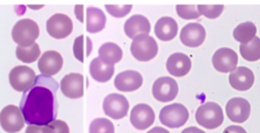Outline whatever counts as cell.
I'll return each instance as SVG.
<instances>
[{"label":"cell","mask_w":260,"mask_h":133,"mask_svg":"<svg viewBox=\"0 0 260 133\" xmlns=\"http://www.w3.org/2000/svg\"><path fill=\"white\" fill-rule=\"evenodd\" d=\"M43 133H70V130L64 121L54 120L50 124L43 126Z\"/></svg>","instance_id":"32"},{"label":"cell","mask_w":260,"mask_h":133,"mask_svg":"<svg viewBox=\"0 0 260 133\" xmlns=\"http://www.w3.org/2000/svg\"><path fill=\"white\" fill-rule=\"evenodd\" d=\"M132 56L138 61H149L153 59L158 51L155 40L150 36L136 37L130 46Z\"/></svg>","instance_id":"5"},{"label":"cell","mask_w":260,"mask_h":133,"mask_svg":"<svg viewBox=\"0 0 260 133\" xmlns=\"http://www.w3.org/2000/svg\"><path fill=\"white\" fill-rule=\"evenodd\" d=\"M114 65L106 64L100 57L91 60L89 64V73L91 77L99 82H107L114 75Z\"/></svg>","instance_id":"22"},{"label":"cell","mask_w":260,"mask_h":133,"mask_svg":"<svg viewBox=\"0 0 260 133\" xmlns=\"http://www.w3.org/2000/svg\"><path fill=\"white\" fill-rule=\"evenodd\" d=\"M143 82L141 74L134 70H126L120 72L114 80L115 87L120 91H134L138 89Z\"/></svg>","instance_id":"17"},{"label":"cell","mask_w":260,"mask_h":133,"mask_svg":"<svg viewBox=\"0 0 260 133\" xmlns=\"http://www.w3.org/2000/svg\"><path fill=\"white\" fill-rule=\"evenodd\" d=\"M197 123L206 129H215L223 122V113L219 105L207 102L201 105L195 114Z\"/></svg>","instance_id":"3"},{"label":"cell","mask_w":260,"mask_h":133,"mask_svg":"<svg viewBox=\"0 0 260 133\" xmlns=\"http://www.w3.org/2000/svg\"><path fill=\"white\" fill-rule=\"evenodd\" d=\"M48 34L54 39H65L73 29V23L71 18L63 13H56L52 15L46 24Z\"/></svg>","instance_id":"8"},{"label":"cell","mask_w":260,"mask_h":133,"mask_svg":"<svg viewBox=\"0 0 260 133\" xmlns=\"http://www.w3.org/2000/svg\"><path fill=\"white\" fill-rule=\"evenodd\" d=\"M0 125L7 133H16L24 126V118L20 109L14 105L4 107L0 112Z\"/></svg>","instance_id":"7"},{"label":"cell","mask_w":260,"mask_h":133,"mask_svg":"<svg viewBox=\"0 0 260 133\" xmlns=\"http://www.w3.org/2000/svg\"><path fill=\"white\" fill-rule=\"evenodd\" d=\"M63 66V58L56 51L45 52L38 62V68L41 74L45 76H53L57 74Z\"/></svg>","instance_id":"15"},{"label":"cell","mask_w":260,"mask_h":133,"mask_svg":"<svg viewBox=\"0 0 260 133\" xmlns=\"http://www.w3.org/2000/svg\"><path fill=\"white\" fill-rule=\"evenodd\" d=\"M155 36L164 42L173 40L178 34V24L176 20L169 16L160 17L154 25Z\"/></svg>","instance_id":"21"},{"label":"cell","mask_w":260,"mask_h":133,"mask_svg":"<svg viewBox=\"0 0 260 133\" xmlns=\"http://www.w3.org/2000/svg\"><path fill=\"white\" fill-rule=\"evenodd\" d=\"M226 116L232 122L244 123L251 113L250 103L243 97H233L225 106Z\"/></svg>","instance_id":"11"},{"label":"cell","mask_w":260,"mask_h":133,"mask_svg":"<svg viewBox=\"0 0 260 133\" xmlns=\"http://www.w3.org/2000/svg\"><path fill=\"white\" fill-rule=\"evenodd\" d=\"M154 112L146 104H138L133 107L130 113V122L138 130H144L150 127L154 122Z\"/></svg>","instance_id":"13"},{"label":"cell","mask_w":260,"mask_h":133,"mask_svg":"<svg viewBox=\"0 0 260 133\" xmlns=\"http://www.w3.org/2000/svg\"><path fill=\"white\" fill-rule=\"evenodd\" d=\"M25 133H43V126L28 125L25 129Z\"/></svg>","instance_id":"35"},{"label":"cell","mask_w":260,"mask_h":133,"mask_svg":"<svg viewBox=\"0 0 260 133\" xmlns=\"http://www.w3.org/2000/svg\"><path fill=\"white\" fill-rule=\"evenodd\" d=\"M177 14L183 19H195L201 14L195 5H177Z\"/></svg>","instance_id":"30"},{"label":"cell","mask_w":260,"mask_h":133,"mask_svg":"<svg viewBox=\"0 0 260 133\" xmlns=\"http://www.w3.org/2000/svg\"><path fill=\"white\" fill-rule=\"evenodd\" d=\"M106 9L114 17H123L130 12L132 5H106Z\"/></svg>","instance_id":"33"},{"label":"cell","mask_w":260,"mask_h":133,"mask_svg":"<svg viewBox=\"0 0 260 133\" xmlns=\"http://www.w3.org/2000/svg\"><path fill=\"white\" fill-rule=\"evenodd\" d=\"M58 87L59 83L51 76H37L35 84L23 92L19 105L26 124L46 126L56 120Z\"/></svg>","instance_id":"1"},{"label":"cell","mask_w":260,"mask_h":133,"mask_svg":"<svg viewBox=\"0 0 260 133\" xmlns=\"http://www.w3.org/2000/svg\"><path fill=\"white\" fill-rule=\"evenodd\" d=\"M230 84L233 88L239 91H245L252 87L254 83V74L251 69L240 66L230 73Z\"/></svg>","instance_id":"18"},{"label":"cell","mask_w":260,"mask_h":133,"mask_svg":"<svg viewBox=\"0 0 260 133\" xmlns=\"http://www.w3.org/2000/svg\"><path fill=\"white\" fill-rule=\"evenodd\" d=\"M166 67L171 75L182 77L190 71L191 60L183 53H174L168 58Z\"/></svg>","instance_id":"20"},{"label":"cell","mask_w":260,"mask_h":133,"mask_svg":"<svg viewBox=\"0 0 260 133\" xmlns=\"http://www.w3.org/2000/svg\"><path fill=\"white\" fill-rule=\"evenodd\" d=\"M256 32H257L256 25L251 21H246V22L240 23L234 29L233 35L236 41L240 42L241 44H247L256 37Z\"/></svg>","instance_id":"25"},{"label":"cell","mask_w":260,"mask_h":133,"mask_svg":"<svg viewBox=\"0 0 260 133\" xmlns=\"http://www.w3.org/2000/svg\"><path fill=\"white\" fill-rule=\"evenodd\" d=\"M178 91L179 87L177 81L168 76L157 78L152 85V95L161 103L173 101L177 96Z\"/></svg>","instance_id":"10"},{"label":"cell","mask_w":260,"mask_h":133,"mask_svg":"<svg viewBox=\"0 0 260 133\" xmlns=\"http://www.w3.org/2000/svg\"><path fill=\"white\" fill-rule=\"evenodd\" d=\"M205 36V28L200 23L191 22L182 28L180 32V40L185 46L196 48L203 44Z\"/></svg>","instance_id":"14"},{"label":"cell","mask_w":260,"mask_h":133,"mask_svg":"<svg viewBox=\"0 0 260 133\" xmlns=\"http://www.w3.org/2000/svg\"><path fill=\"white\" fill-rule=\"evenodd\" d=\"M89 133H115V128L109 119L98 118L90 123Z\"/></svg>","instance_id":"29"},{"label":"cell","mask_w":260,"mask_h":133,"mask_svg":"<svg viewBox=\"0 0 260 133\" xmlns=\"http://www.w3.org/2000/svg\"><path fill=\"white\" fill-rule=\"evenodd\" d=\"M106 25L105 13L96 7H88L86 9V30L88 32H99Z\"/></svg>","instance_id":"23"},{"label":"cell","mask_w":260,"mask_h":133,"mask_svg":"<svg viewBox=\"0 0 260 133\" xmlns=\"http://www.w3.org/2000/svg\"><path fill=\"white\" fill-rule=\"evenodd\" d=\"M122 49L114 43H105L99 49V57L109 65L118 63L122 59Z\"/></svg>","instance_id":"24"},{"label":"cell","mask_w":260,"mask_h":133,"mask_svg":"<svg viewBox=\"0 0 260 133\" xmlns=\"http://www.w3.org/2000/svg\"><path fill=\"white\" fill-rule=\"evenodd\" d=\"M197 9L200 14H203L207 18L214 19L221 14L223 5H197Z\"/></svg>","instance_id":"31"},{"label":"cell","mask_w":260,"mask_h":133,"mask_svg":"<svg viewBox=\"0 0 260 133\" xmlns=\"http://www.w3.org/2000/svg\"><path fill=\"white\" fill-rule=\"evenodd\" d=\"M124 31L126 36L132 40L138 36H148L150 31V22L145 16L135 14L126 20Z\"/></svg>","instance_id":"19"},{"label":"cell","mask_w":260,"mask_h":133,"mask_svg":"<svg viewBox=\"0 0 260 133\" xmlns=\"http://www.w3.org/2000/svg\"><path fill=\"white\" fill-rule=\"evenodd\" d=\"M62 93L69 98H79L83 95V76L80 73H69L65 75L61 82Z\"/></svg>","instance_id":"16"},{"label":"cell","mask_w":260,"mask_h":133,"mask_svg":"<svg viewBox=\"0 0 260 133\" xmlns=\"http://www.w3.org/2000/svg\"><path fill=\"white\" fill-rule=\"evenodd\" d=\"M91 50H92V44L89 38L83 35H80L74 40L73 53H74V57L79 62H83L84 58L90 55Z\"/></svg>","instance_id":"26"},{"label":"cell","mask_w":260,"mask_h":133,"mask_svg":"<svg viewBox=\"0 0 260 133\" xmlns=\"http://www.w3.org/2000/svg\"><path fill=\"white\" fill-rule=\"evenodd\" d=\"M147 133H170V132L162 127H154V128L150 129Z\"/></svg>","instance_id":"38"},{"label":"cell","mask_w":260,"mask_h":133,"mask_svg":"<svg viewBox=\"0 0 260 133\" xmlns=\"http://www.w3.org/2000/svg\"><path fill=\"white\" fill-rule=\"evenodd\" d=\"M83 5H76L75 6V15L77 17V19L80 22H83Z\"/></svg>","instance_id":"36"},{"label":"cell","mask_w":260,"mask_h":133,"mask_svg":"<svg viewBox=\"0 0 260 133\" xmlns=\"http://www.w3.org/2000/svg\"><path fill=\"white\" fill-rule=\"evenodd\" d=\"M240 53L242 57L250 62L260 59V38L255 37L251 42L240 45Z\"/></svg>","instance_id":"27"},{"label":"cell","mask_w":260,"mask_h":133,"mask_svg":"<svg viewBox=\"0 0 260 133\" xmlns=\"http://www.w3.org/2000/svg\"><path fill=\"white\" fill-rule=\"evenodd\" d=\"M212 64L219 72H232L237 68L238 55L230 48H220L213 54Z\"/></svg>","instance_id":"12"},{"label":"cell","mask_w":260,"mask_h":133,"mask_svg":"<svg viewBox=\"0 0 260 133\" xmlns=\"http://www.w3.org/2000/svg\"><path fill=\"white\" fill-rule=\"evenodd\" d=\"M15 51H16L15 53H16L17 59L22 61L23 63H32V62H35L41 54L40 47L37 43H35L31 46L26 47V48L17 46Z\"/></svg>","instance_id":"28"},{"label":"cell","mask_w":260,"mask_h":133,"mask_svg":"<svg viewBox=\"0 0 260 133\" xmlns=\"http://www.w3.org/2000/svg\"><path fill=\"white\" fill-rule=\"evenodd\" d=\"M40 35V28L36 21L29 18L19 19L12 27V40L19 47H29L35 44V41Z\"/></svg>","instance_id":"2"},{"label":"cell","mask_w":260,"mask_h":133,"mask_svg":"<svg viewBox=\"0 0 260 133\" xmlns=\"http://www.w3.org/2000/svg\"><path fill=\"white\" fill-rule=\"evenodd\" d=\"M35 71L24 65L15 66L9 72V82L13 89L22 92L29 89L36 82Z\"/></svg>","instance_id":"6"},{"label":"cell","mask_w":260,"mask_h":133,"mask_svg":"<svg viewBox=\"0 0 260 133\" xmlns=\"http://www.w3.org/2000/svg\"><path fill=\"white\" fill-rule=\"evenodd\" d=\"M181 133H205V132L203 130L197 128V127L191 126V127H188V128L184 129Z\"/></svg>","instance_id":"37"},{"label":"cell","mask_w":260,"mask_h":133,"mask_svg":"<svg viewBox=\"0 0 260 133\" xmlns=\"http://www.w3.org/2000/svg\"><path fill=\"white\" fill-rule=\"evenodd\" d=\"M222 133H247L246 130L241 127V126H237V125H232L226 127Z\"/></svg>","instance_id":"34"},{"label":"cell","mask_w":260,"mask_h":133,"mask_svg":"<svg viewBox=\"0 0 260 133\" xmlns=\"http://www.w3.org/2000/svg\"><path fill=\"white\" fill-rule=\"evenodd\" d=\"M103 109L107 116L112 119L118 120L124 118L127 115L129 103L123 94L110 93L104 99Z\"/></svg>","instance_id":"9"},{"label":"cell","mask_w":260,"mask_h":133,"mask_svg":"<svg viewBox=\"0 0 260 133\" xmlns=\"http://www.w3.org/2000/svg\"><path fill=\"white\" fill-rule=\"evenodd\" d=\"M189 119V112L182 104H171L164 107L159 112V121L169 128H179Z\"/></svg>","instance_id":"4"}]
</instances>
